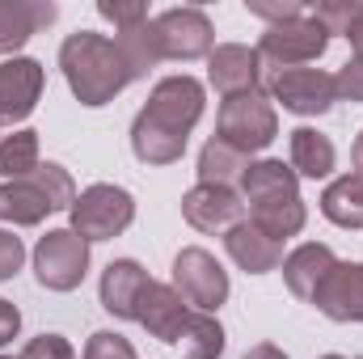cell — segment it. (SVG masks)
Here are the masks:
<instances>
[{"label": "cell", "instance_id": "obj_1", "mask_svg": "<svg viewBox=\"0 0 363 359\" xmlns=\"http://www.w3.org/2000/svg\"><path fill=\"white\" fill-rule=\"evenodd\" d=\"M203 106H207L203 81H194L186 72L157 81V89L148 93V106L131 123V153L144 165H174V161H182L186 140H190L194 123L203 118Z\"/></svg>", "mask_w": 363, "mask_h": 359}, {"label": "cell", "instance_id": "obj_2", "mask_svg": "<svg viewBox=\"0 0 363 359\" xmlns=\"http://www.w3.org/2000/svg\"><path fill=\"white\" fill-rule=\"evenodd\" d=\"M60 68H64V81H68L72 97L81 106H89V110L114 101L135 81L127 60H123V51H118V43L106 38V34H93V30H77V34L64 38Z\"/></svg>", "mask_w": 363, "mask_h": 359}, {"label": "cell", "instance_id": "obj_3", "mask_svg": "<svg viewBox=\"0 0 363 359\" xmlns=\"http://www.w3.org/2000/svg\"><path fill=\"white\" fill-rule=\"evenodd\" d=\"M72 203H77V182L55 161L38 165L30 178L0 182V220L17 228L43 224L51 211H72Z\"/></svg>", "mask_w": 363, "mask_h": 359}, {"label": "cell", "instance_id": "obj_4", "mask_svg": "<svg viewBox=\"0 0 363 359\" xmlns=\"http://www.w3.org/2000/svg\"><path fill=\"white\" fill-rule=\"evenodd\" d=\"M279 136V114H274V101L267 89H250V93H233L220 101V114H216V140H224L228 148L254 157L262 153Z\"/></svg>", "mask_w": 363, "mask_h": 359}, {"label": "cell", "instance_id": "obj_5", "mask_svg": "<svg viewBox=\"0 0 363 359\" xmlns=\"http://www.w3.org/2000/svg\"><path fill=\"white\" fill-rule=\"evenodd\" d=\"M325 47H330V34H325V26H321L313 13H304V17H296V21L267 26V34H262V43H258L262 89H267V81H271L274 72H283V68H304V64L321 60Z\"/></svg>", "mask_w": 363, "mask_h": 359}, {"label": "cell", "instance_id": "obj_6", "mask_svg": "<svg viewBox=\"0 0 363 359\" xmlns=\"http://www.w3.org/2000/svg\"><path fill=\"white\" fill-rule=\"evenodd\" d=\"M72 233H81L85 241H114L118 233L131 228L135 220V199L123 190V186H110V182H97L89 190L77 194L72 203Z\"/></svg>", "mask_w": 363, "mask_h": 359}, {"label": "cell", "instance_id": "obj_7", "mask_svg": "<svg viewBox=\"0 0 363 359\" xmlns=\"http://www.w3.org/2000/svg\"><path fill=\"white\" fill-rule=\"evenodd\" d=\"M89 270V241L72 228H51L34 245V275L51 292H77Z\"/></svg>", "mask_w": 363, "mask_h": 359}, {"label": "cell", "instance_id": "obj_8", "mask_svg": "<svg viewBox=\"0 0 363 359\" xmlns=\"http://www.w3.org/2000/svg\"><path fill=\"white\" fill-rule=\"evenodd\" d=\"M174 292L190 309L216 313L228 300V270L220 267L216 254H207L203 245H186L174 258Z\"/></svg>", "mask_w": 363, "mask_h": 359}, {"label": "cell", "instance_id": "obj_9", "mask_svg": "<svg viewBox=\"0 0 363 359\" xmlns=\"http://www.w3.org/2000/svg\"><path fill=\"white\" fill-rule=\"evenodd\" d=\"M152 34L161 47V60H203L216 51V30L211 17L194 4L165 9L161 17H152Z\"/></svg>", "mask_w": 363, "mask_h": 359}, {"label": "cell", "instance_id": "obj_10", "mask_svg": "<svg viewBox=\"0 0 363 359\" xmlns=\"http://www.w3.org/2000/svg\"><path fill=\"white\" fill-rule=\"evenodd\" d=\"M267 93H271V101H283V110H291L300 118H317L338 101L334 77L321 68H283L267 81Z\"/></svg>", "mask_w": 363, "mask_h": 359}, {"label": "cell", "instance_id": "obj_11", "mask_svg": "<svg viewBox=\"0 0 363 359\" xmlns=\"http://www.w3.org/2000/svg\"><path fill=\"white\" fill-rule=\"evenodd\" d=\"M43 85H47V77H43L38 60H30V55L4 60L0 64V123L13 127V123L30 118L43 97Z\"/></svg>", "mask_w": 363, "mask_h": 359}, {"label": "cell", "instance_id": "obj_12", "mask_svg": "<svg viewBox=\"0 0 363 359\" xmlns=\"http://www.w3.org/2000/svg\"><path fill=\"white\" fill-rule=\"evenodd\" d=\"M182 216H186V224L199 228V233H228L233 224L245 220V203H241V194L228 190V186H203V182H199L194 190L182 194Z\"/></svg>", "mask_w": 363, "mask_h": 359}, {"label": "cell", "instance_id": "obj_13", "mask_svg": "<svg viewBox=\"0 0 363 359\" xmlns=\"http://www.w3.org/2000/svg\"><path fill=\"white\" fill-rule=\"evenodd\" d=\"M207 81H211V89L220 93V97L262 89V60H258V47L220 43V47L207 55Z\"/></svg>", "mask_w": 363, "mask_h": 359}, {"label": "cell", "instance_id": "obj_14", "mask_svg": "<svg viewBox=\"0 0 363 359\" xmlns=\"http://www.w3.org/2000/svg\"><path fill=\"white\" fill-rule=\"evenodd\" d=\"M152 287V275L140 267L135 258H114L110 267L101 270V283H97V296H101V309L118 321H135L140 313V300L144 292Z\"/></svg>", "mask_w": 363, "mask_h": 359}, {"label": "cell", "instance_id": "obj_15", "mask_svg": "<svg viewBox=\"0 0 363 359\" xmlns=\"http://www.w3.org/2000/svg\"><path fill=\"white\" fill-rule=\"evenodd\" d=\"M313 304L330 321H359L363 326V263H334V270L321 279Z\"/></svg>", "mask_w": 363, "mask_h": 359}, {"label": "cell", "instance_id": "obj_16", "mask_svg": "<svg viewBox=\"0 0 363 359\" xmlns=\"http://www.w3.org/2000/svg\"><path fill=\"white\" fill-rule=\"evenodd\" d=\"M186 317H190V304L174 292V283H157V279H152V287H148V292H144V300H140L135 321H140L157 343L174 347V338L182 334Z\"/></svg>", "mask_w": 363, "mask_h": 359}, {"label": "cell", "instance_id": "obj_17", "mask_svg": "<svg viewBox=\"0 0 363 359\" xmlns=\"http://www.w3.org/2000/svg\"><path fill=\"white\" fill-rule=\"evenodd\" d=\"M55 17H60V9L51 0H0V55L21 51Z\"/></svg>", "mask_w": 363, "mask_h": 359}, {"label": "cell", "instance_id": "obj_18", "mask_svg": "<svg viewBox=\"0 0 363 359\" xmlns=\"http://www.w3.org/2000/svg\"><path fill=\"white\" fill-rule=\"evenodd\" d=\"M224 250H228V258L245 270V275H267V270L283 267V241L267 237L254 220L233 224L224 233Z\"/></svg>", "mask_w": 363, "mask_h": 359}, {"label": "cell", "instance_id": "obj_19", "mask_svg": "<svg viewBox=\"0 0 363 359\" xmlns=\"http://www.w3.org/2000/svg\"><path fill=\"white\" fill-rule=\"evenodd\" d=\"M334 263H338V258H334V250H330V245H321V241H304L300 250H291V254L283 258V279H287V292L313 304V296H317L321 279L334 270Z\"/></svg>", "mask_w": 363, "mask_h": 359}, {"label": "cell", "instance_id": "obj_20", "mask_svg": "<svg viewBox=\"0 0 363 359\" xmlns=\"http://www.w3.org/2000/svg\"><path fill=\"white\" fill-rule=\"evenodd\" d=\"M245 207H250V220H254L267 237H274V241L296 237V233L304 228V220H308V207H304L300 190L267 194V199H254V203H245Z\"/></svg>", "mask_w": 363, "mask_h": 359}, {"label": "cell", "instance_id": "obj_21", "mask_svg": "<svg viewBox=\"0 0 363 359\" xmlns=\"http://www.w3.org/2000/svg\"><path fill=\"white\" fill-rule=\"evenodd\" d=\"M338 165V153H334V140L313 131V127H296L291 131V170L296 178H330Z\"/></svg>", "mask_w": 363, "mask_h": 359}, {"label": "cell", "instance_id": "obj_22", "mask_svg": "<svg viewBox=\"0 0 363 359\" xmlns=\"http://www.w3.org/2000/svg\"><path fill=\"white\" fill-rule=\"evenodd\" d=\"M174 351H178V359H220L224 355V326L211 313L190 309L182 334L174 338Z\"/></svg>", "mask_w": 363, "mask_h": 359}, {"label": "cell", "instance_id": "obj_23", "mask_svg": "<svg viewBox=\"0 0 363 359\" xmlns=\"http://www.w3.org/2000/svg\"><path fill=\"white\" fill-rule=\"evenodd\" d=\"M321 216L338 228H363V178L342 174L325 186L321 194Z\"/></svg>", "mask_w": 363, "mask_h": 359}, {"label": "cell", "instance_id": "obj_24", "mask_svg": "<svg viewBox=\"0 0 363 359\" xmlns=\"http://www.w3.org/2000/svg\"><path fill=\"white\" fill-rule=\"evenodd\" d=\"M245 170H250V157L228 148L224 140H207L199 153V182L203 186H228L233 190V182L245 178Z\"/></svg>", "mask_w": 363, "mask_h": 359}, {"label": "cell", "instance_id": "obj_25", "mask_svg": "<svg viewBox=\"0 0 363 359\" xmlns=\"http://www.w3.org/2000/svg\"><path fill=\"white\" fill-rule=\"evenodd\" d=\"M283 190H300V178L291 165L283 161H250L245 178H241V203H254V199H267V194H283Z\"/></svg>", "mask_w": 363, "mask_h": 359}, {"label": "cell", "instance_id": "obj_26", "mask_svg": "<svg viewBox=\"0 0 363 359\" xmlns=\"http://www.w3.org/2000/svg\"><path fill=\"white\" fill-rule=\"evenodd\" d=\"M114 43H118V51H123V60H127V68H131L135 81H144V77L161 64V47H157L152 21H144V26H135V30H118Z\"/></svg>", "mask_w": 363, "mask_h": 359}, {"label": "cell", "instance_id": "obj_27", "mask_svg": "<svg viewBox=\"0 0 363 359\" xmlns=\"http://www.w3.org/2000/svg\"><path fill=\"white\" fill-rule=\"evenodd\" d=\"M38 170V131H13L0 140V178L17 182Z\"/></svg>", "mask_w": 363, "mask_h": 359}, {"label": "cell", "instance_id": "obj_28", "mask_svg": "<svg viewBox=\"0 0 363 359\" xmlns=\"http://www.w3.org/2000/svg\"><path fill=\"white\" fill-rule=\"evenodd\" d=\"M359 9H363V0H321V4H313L308 13L325 26L330 38H334V34L347 38V30H351V21L359 17Z\"/></svg>", "mask_w": 363, "mask_h": 359}, {"label": "cell", "instance_id": "obj_29", "mask_svg": "<svg viewBox=\"0 0 363 359\" xmlns=\"http://www.w3.org/2000/svg\"><path fill=\"white\" fill-rule=\"evenodd\" d=\"M97 13H101L106 21H114L118 30H135V26L152 21L144 0H97Z\"/></svg>", "mask_w": 363, "mask_h": 359}, {"label": "cell", "instance_id": "obj_30", "mask_svg": "<svg viewBox=\"0 0 363 359\" xmlns=\"http://www.w3.org/2000/svg\"><path fill=\"white\" fill-rule=\"evenodd\" d=\"M81 359H135V347H131V338H123L114 330H97V334H89Z\"/></svg>", "mask_w": 363, "mask_h": 359}, {"label": "cell", "instance_id": "obj_31", "mask_svg": "<svg viewBox=\"0 0 363 359\" xmlns=\"http://www.w3.org/2000/svg\"><path fill=\"white\" fill-rule=\"evenodd\" d=\"M245 9L254 13V17H262V21H296V17H304L308 13V4L304 0H245Z\"/></svg>", "mask_w": 363, "mask_h": 359}, {"label": "cell", "instance_id": "obj_32", "mask_svg": "<svg viewBox=\"0 0 363 359\" xmlns=\"http://www.w3.org/2000/svg\"><path fill=\"white\" fill-rule=\"evenodd\" d=\"M334 89H338L342 101H363V55H351V60L338 68Z\"/></svg>", "mask_w": 363, "mask_h": 359}, {"label": "cell", "instance_id": "obj_33", "mask_svg": "<svg viewBox=\"0 0 363 359\" xmlns=\"http://www.w3.org/2000/svg\"><path fill=\"white\" fill-rule=\"evenodd\" d=\"M21 351H26L30 359H77L72 343H68L64 334H38V338H30Z\"/></svg>", "mask_w": 363, "mask_h": 359}, {"label": "cell", "instance_id": "obj_34", "mask_svg": "<svg viewBox=\"0 0 363 359\" xmlns=\"http://www.w3.org/2000/svg\"><path fill=\"white\" fill-rule=\"evenodd\" d=\"M26 263V245H21V237H13L9 228H0V283L4 279H13L17 270Z\"/></svg>", "mask_w": 363, "mask_h": 359}, {"label": "cell", "instance_id": "obj_35", "mask_svg": "<svg viewBox=\"0 0 363 359\" xmlns=\"http://www.w3.org/2000/svg\"><path fill=\"white\" fill-rule=\"evenodd\" d=\"M17 330H21V313H17V304H13V300H4V296H0V351L17 338Z\"/></svg>", "mask_w": 363, "mask_h": 359}, {"label": "cell", "instance_id": "obj_36", "mask_svg": "<svg viewBox=\"0 0 363 359\" xmlns=\"http://www.w3.org/2000/svg\"><path fill=\"white\" fill-rule=\"evenodd\" d=\"M245 359H287V355H283V347H274V343H258L254 351H245Z\"/></svg>", "mask_w": 363, "mask_h": 359}, {"label": "cell", "instance_id": "obj_37", "mask_svg": "<svg viewBox=\"0 0 363 359\" xmlns=\"http://www.w3.org/2000/svg\"><path fill=\"white\" fill-rule=\"evenodd\" d=\"M347 38H351V47H355V55H363V9H359V17L351 21V30H347Z\"/></svg>", "mask_w": 363, "mask_h": 359}, {"label": "cell", "instance_id": "obj_38", "mask_svg": "<svg viewBox=\"0 0 363 359\" xmlns=\"http://www.w3.org/2000/svg\"><path fill=\"white\" fill-rule=\"evenodd\" d=\"M351 161H355V174L363 178V131H359V140H355V148H351Z\"/></svg>", "mask_w": 363, "mask_h": 359}, {"label": "cell", "instance_id": "obj_39", "mask_svg": "<svg viewBox=\"0 0 363 359\" xmlns=\"http://www.w3.org/2000/svg\"><path fill=\"white\" fill-rule=\"evenodd\" d=\"M0 359H30V355H26V351H21V355H0Z\"/></svg>", "mask_w": 363, "mask_h": 359}, {"label": "cell", "instance_id": "obj_40", "mask_svg": "<svg viewBox=\"0 0 363 359\" xmlns=\"http://www.w3.org/2000/svg\"><path fill=\"white\" fill-rule=\"evenodd\" d=\"M321 359H347V355H321Z\"/></svg>", "mask_w": 363, "mask_h": 359}]
</instances>
